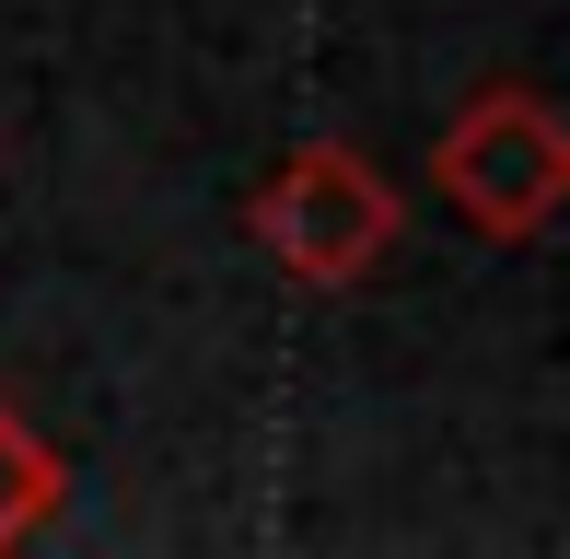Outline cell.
I'll return each instance as SVG.
<instances>
[{
    "label": "cell",
    "instance_id": "cell-1",
    "mask_svg": "<svg viewBox=\"0 0 570 559\" xmlns=\"http://www.w3.org/2000/svg\"><path fill=\"white\" fill-rule=\"evenodd\" d=\"M431 187H443V210L478 245H535L559 222V198H570V129H559V106L535 82L465 94V106L443 117V140H431Z\"/></svg>",
    "mask_w": 570,
    "mask_h": 559
},
{
    "label": "cell",
    "instance_id": "cell-2",
    "mask_svg": "<svg viewBox=\"0 0 570 559\" xmlns=\"http://www.w3.org/2000/svg\"><path fill=\"white\" fill-rule=\"evenodd\" d=\"M245 234H256V257L292 280V292H350V280H373L396 257V187H384L350 140H303L292 164L256 175Z\"/></svg>",
    "mask_w": 570,
    "mask_h": 559
},
{
    "label": "cell",
    "instance_id": "cell-3",
    "mask_svg": "<svg viewBox=\"0 0 570 559\" xmlns=\"http://www.w3.org/2000/svg\"><path fill=\"white\" fill-rule=\"evenodd\" d=\"M59 501H70V467H59V454H47L12 409H0V548H23Z\"/></svg>",
    "mask_w": 570,
    "mask_h": 559
}]
</instances>
